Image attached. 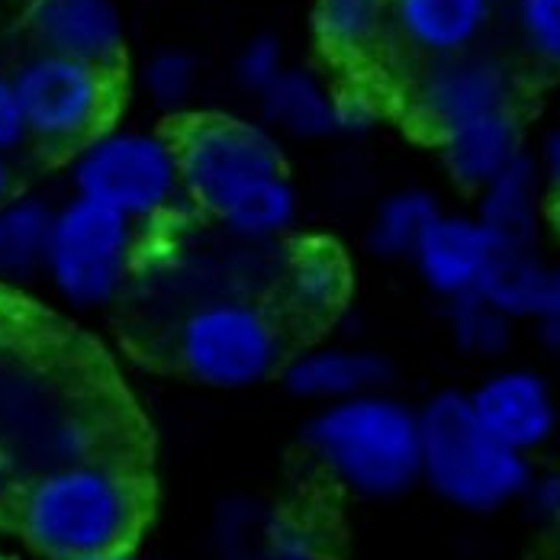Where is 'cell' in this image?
Listing matches in <instances>:
<instances>
[{
  "mask_svg": "<svg viewBox=\"0 0 560 560\" xmlns=\"http://www.w3.org/2000/svg\"><path fill=\"white\" fill-rule=\"evenodd\" d=\"M448 326L454 345L464 354H480V358H497L512 338V319L483 293L451 300Z\"/></svg>",
  "mask_w": 560,
  "mask_h": 560,
  "instance_id": "25",
  "label": "cell"
},
{
  "mask_svg": "<svg viewBox=\"0 0 560 560\" xmlns=\"http://www.w3.org/2000/svg\"><path fill=\"white\" fill-rule=\"evenodd\" d=\"M122 560H129V558H122Z\"/></svg>",
  "mask_w": 560,
  "mask_h": 560,
  "instance_id": "38",
  "label": "cell"
},
{
  "mask_svg": "<svg viewBox=\"0 0 560 560\" xmlns=\"http://www.w3.org/2000/svg\"><path fill=\"white\" fill-rule=\"evenodd\" d=\"M26 23L39 52L78 58L113 74L122 61L126 30L116 0H30Z\"/></svg>",
  "mask_w": 560,
  "mask_h": 560,
  "instance_id": "10",
  "label": "cell"
},
{
  "mask_svg": "<svg viewBox=\"0 0 560 560\" xmlns=\"http://www.w3.org/2000/svg\"><path fill=\"white\" fill-rule=\"evenodd\" d=\"M503 248L477 217L442 213L419 242L412 265L419 278L445 300L480 293Z\"/></svg>",
  "mask_w": 560,
  "mask_h": 560,
  "instance_id": "11",
  "label": "cell"
},
{
  "mask_svg": "<svg viewBox=\"0 0 560 560\" xmlns=\"http://www.w3.org/2000/svg\"><path fill=\"white\" fill-rule=\"evenodd\" d=\"M145 94L155 107L177 110L190 101L197 84V61L180 49H162L145 61L142 68Z\"/></svg>",
  "mask_w": 560,
  "mask_h": 560,
  "instance_id": "26",
  "label": "cell"
},
{
  "mask_svg": "<svg viewBox=\"0 0 560 560\" xmlns=\"http://www.w3.org/2000/svg\"><path fill=\"white\" fill-rule=\"evenodd\" d=\"M10 200V168H7V159L0 155V207Z\"/></svg>",
  "mask_w": 560,
  "mask_h": 560,
  "instance_id": "34",
  "label": "cell"
},
{
  "mask_svg": "<svg viewBox=\"0 0 560 560\" xmlns=\"http://www.w3.org/2000/svg\"><path fill=\"white\" fill-rule=\"evenodd\" d=\"M409 107L432 139H442L464 122L512 110V78L500 58L477 49L435 58L416 74Z\"/></svg>",
  "mask_w": 560,
  "mask_h": 560,
  "instance_id": "9",
  "label": "cell"
},
{
  "mask_svg": "<svg viewBox=\"0 0 560 560\" xmlns=\"http://www.w3.org/2000/svg\"><path fill=\"white\" fill-rule=\"evenodd\" d=\"M287 68L290 65L283 61V49H280L278 39L258 36V39L245 43L242 52L235 56V81L245 91H252L255 97H261Z\"/></svg>",
  "mask_w": 560,
  "mask_h": 560,
  "instance_id": "28",
  "label": "cell"
},
{
  "mask_svg": "<svg viewBox=\"0 0 560 560\" xmlns=\"http://www.w3.org/2000/svg\"><path fill=\"white\" fill-rule=\"evenodd\" d=\"M136 223L110 207L71 197L56 210L46 278L71 306L94 310L113 300L132 265Z\"/></svg>",
  "mask_w": 560,
  "mask_h": 560,
  "instance_id": "7",
  "label": "cell"
},
{
  "mask_svg": "<svg viewBox=\"0 0 560 560\" xmlns=\"http://www.w3.org/2000/svg\"><path fill=\"white\" fill-rule=\"evenodd\" d=\"M223 560H323L313 535L258 503H225L217 518Z\"/></svg>",
  "mask_w": 560,
  "mask_h": 560,
  "instance_id": "15",
  "label": "cell"
},
{
  "mask_svg": "<svg viewBox=\"0 0 560 560\" xmlns=\"http://www.w3.org/2000/svg\"><path fill=\"white\" fill-rule=\"evenodd\" d=\"M139 480L107 460H74L33 477L16 503L23 541L49 560L119 558L139 535Z\"/></svg>",
  "mask_w": 560,
  "mask_h": 560,
  "instance_id": "1",
  "label": "cell"
},
{
  "mask_svg": "<svg viewBox=\"0 0 560 560\" xmlns=\"http://www.w3.org/2000/svg\"><path fill=\"white\" fill-rule=\"evenodd\" d=\"M422 425V480L467 512H493L522 500L532 467L487 432L467 393H435L419 409Z\"/></svg>",
  "mask_w": 560,
  "mask_h": 560,
  "instance_id": "3",
  "label": "cell"
},
{
  "mask_svg": "<svg viewBox=\"0 0 560 560\" xmlns=\"http://www.w3.org/2000/svg\"><path fill=\"white\" fill-rule=\"evenodd\" d=\"M296 220V190L287 174L268 177L232 200L220 213V223L248 242H268L283 235Z\"/></svg>",
  "mask_w": 560,
  "mask_h": 560,
  "instance_id": "24",
  "label": "cell"
},
{
  "mask_svg": "<svg viewBox=\"0 0 560 560\" xmlns=\"http://www.w3.org/2000/svg\"><path fill=\"white\" fill-rule=\"evenodd\" d=\"M522 500L528 503V512L545 522V525H560V474H541L532 477Z\"/></svg>",
  "mask_w": 560,
  "mask_h": 560,
  "instance_id": "30",
  "label": "cell"
},
{
  "mask_svg": "<svg viewBox=\"0 0 560 560\" xmlns=\"http://www.w3.org/2000/svg\"><path fill=\"white\" fill-rule=\"evenodd\" d=\"M515 26L532 56L560 68V0H515Z\"/></svg>",
  "mask_w": 560,
  "mask_h": 560,
  "instance_id": "27",
  "label": "cell"
},
{
  "mask_svg": "<svg viewBox=\"0 0 560 560\" xmlns=\"http://www.w3.org/2000/svg\"><path fill=\"white\" fill-rule=\"evenodd\" d=\"M377 119V110L368 97L361 94H348V97H338V122H341V132H361V129H371Z\"/></svg>",
  "mask_w": 560,
  "mask_h": 560,
  "instance_id": "31",
  "label": "cell"
},
{
  "mask_svg": "<svg viewBox=\"0 0 560 560\" xmlns=\"http://www.w3.org/2000/svg\"><path fill=\"white\" fill-rule=\"evenodd\" d=\"M387 374L390 368L381 354L368 348H351V345L310 348L283 364L287 390L303 399H319L323 406L384 390Z\"/></svg>",
  "mask_w": 560,
  "mask_h": 560,
  "instance_id": "14",
  "label": "cell"
},
{
  "mask_svg": "<svg viewBox=\"0 0 560 560\" xmlns=\"http://www.w3.org/2000/svg\"><path fill=\"white\" fill-rule=\"evenodd\" d=\"M306 445L345 490L368 500H390L422 480L419 412L384 390L323 406Z\"/></svg>",
  "mask_w": 560,
  "mask_h": 560,
  "instance_id": "2",
  "label": "cell"
},
{
  "mask_svg": "<svg viewBox=\"0 0 560 560\" xmlns=\"http://www.w3.org/2000/svg\"><path fill=\"white\" fill-rule=\"evenodd\" d=\"M268 129L296 139H326L341 132L338 97L306 68H287L258 97Z\"/></svg>",
  "mask_w": 560,
  "mask_h": 560,
  "instance_id": "18",
  "label": "cell"
},
{
  "mask_svg": "<svg viewBox=\"0 0 560 560\" xmlns=\"http://www.w3.org/2000/svg\"><path fill=\"white\" fill-rule=\"evenodd\" d=\"M480 293L509 319H555L560 316V265H545L532 252H503Z\"/></svg>",
  "mask_w": 560,
  "mask_h": 560,
  "instance_id": "19",
  "label": "cell"
},
{
  "mask_svg": "<svg viewBox=\"0 0 560 560\" xmlns=\"http://www.w3.org/2000/svg\"><path fill=\"white\" fill-rule=\"evenodd\" d=\"M313 30L332 56H368L390 30V0H316Z\"/></svg>",
  "mask_w": 560,
  "mask_h": 560,
  "instance_id": "21",
  "label": "cell"
},
{
  "mask_svg": "<svg viewBox=\"0 0 560 560\" xmlns=\"http://www.w3.org/2000/svg\"><path fill=\"white\" fill-rule=\"evenodd\" d=\"M470 396L477 419L493 439L518 454L545 445L555 432L558 409L548 384L525 368H505L490 374Z\"/></svg>",
  "mask_w": 560,
  "mask_h": 560,
  "instance_id": "12",
  "label": "cell"
},
{
  "mask_svg": "<svg viewBox=\"0 0 560 560\" xmlns=\"http://www.w3.org/2000/svg\"><path fill=\"white\" fill-rule=\"evenodd\" d=\"M538 338H541L551 351H560V316L538 323Z\"/></svg>",
  "mask_w": 560,
  "mask_h": 560,
  "instance_id": "33",
  "label": "cell"
},
{
  "mask_svg": "<svg viewBox=\"0 0 560 560\" xmlns=\"http://www.w3.org/2000/svg\"><path fill=\"white\" fill-rule=\"evenodd\" d=\"M113 71L78 58L36 52L13 74L33 139L52 149H81L104 132L113 110Z\"/></svg>",
  "mask_w": 560,
  "mask_h": 560,
  "instance_id": "8",
  "label": "cell"
},
{
  "mask_svg": "<svg viewBox=\"0 0 560 560\" xmlns=\"http://www.w3.org/2000/svg\"><path fill=\"white\" fill-rule=\"evenodd\" d=\"M538 184L541 171L525 152L480 190L477 220L490 229L505 255L532 252L535 217H538Z\"/></svg>",
  "mask_w": 560,
  "mask_h": 560,
  "instance_id": "17",
  "label": "cell"
},
{
  "mask_svg": "<svg viewBox=\"0 0 560 560\" xmlns=\"http://www.w3.org/2000/svg\"><path fill=\"white\" fill-rule=\"evenodd\" d=\"M26 136H30V129H26V116L20 107L13 78L0 74V155L16 149Z\"/></svg>",
  "mask_w": 560,
  "mask_h": 560,
  "instance_id": "29",
  "label": "cell"
},
{
  "mask_svg": "<svg viewBox=\"0 0 560 560\" xmlns=\"http://www.w3.org/2000/svg\"><path fill=\"white\" fill-rule=\"evenodd\" d=\"M78 560H122V558H78Z\"/></svg>",
  "mask_w": 560,
  "mask_h": 560,
  "instance_id": "36",
  "label": "cell"
},
{
  "mask_svg": "<svg viewBox=\"0 0 560 560\" xmlns=\"http://www.w3.org/2000/svg\"><path fill=\"white\" fill-rule=\"evenodd\" d=\"M490 16L493 0H390V30L429 61L474 52Z\"/></svg>",
  "mask_w": 560,
  "mask_h": 560,
  "instance_id": "13",
  "label": "cell"
},
{
  "mask_svg": "<svg viewBox=\"0 0 560 560\" xmlns=\"http://www.w3.org/2000/svg\"><path fill=\"white\" fill-rule=\"evenodd\" d=\"M177 358L184 371L217 390L261 384L280 361L275 319L245 300H210L177 326Z\"/></svg>",
  "mask_w": 560,
  "mask_h": 560,
  "instance_id": "6",
  "label": "cell"
},
{
  "mask_svg": "<svg viewBox=\"0 0 560 560\" xmlns=\"http://www.w3.org/2000/svg\"><path fill=\"white\" fill-rule=\"evenodd\" d=\"M78 197L97 200L126 220H155L187 197L177 145L142 129H104L71 162Z\"/></svg>",
  "mask_w": 560,
  "mask_h": 560,
  "instance_id": "4",
  "label": "cell"
},
{
  "mask_svg": "<svg viewBox=\"0 0 560 560\" xmlns=\"http://www.w3.org/2000/svg\"><path fill=\"white\" fill-rule=\"evenodd\" d=\"M442 213L445 210L439 207L435 194L419 190V187L396 190L374 210V220L368 229V245L381 258H409L412 261L419 242L425 238V232Z\"/></svg>",
  "mask_w": 560,
  "mask_h": 560,
  "instance_id": "23",
  "label": "cell"
},
{
  "mask_svg": "<svg viewBox=\"0 0 560 560\" xmlns=\"http://www.w3.org/2000/svg\"><path fill=\"white\" fill-rule=\"evenodd\" d=\"M348 265L336 252V245L316 242L293 255L287 271V293L293 306L306 316L326 319L338 313L348 300Z\"/></svg>",
  "mask_w": 560,
  "mask_h": 560,
  "instance_id": "22",
  "label": "cell"
},
{
  "mask_svg": "<svg viewBox=\"0 0 560 560\" xmlns=\"http://www.w3.org/2000/svg\"><path fill=\"white\" fill-rule=\"evenodd\" d=\"M7 329V303H3V296H0V332Z\"/></svg>",
  "mask_w": 560,
  "mask_h": 560,
  "instance_id": "35",
  "label": "cell"
},
{
  "mask_svg": "<svg viewBox=\"0 0 560 560\" xmlns=\"http://www.w3.org/2000/svg\"><path fill=\"white\" fill-rule=\"evenodd\" d=\"M439 142L442 162L460 187L483 190L522 155V132L512 110L490 113L445 132Z\"/></svg>",
  "mask_w": 560,
  "mask_h": 560,
  "instance_id": "16",
  "label": "cell"
},
{
  "mask_svg": "<svg viewBox=\"0 0 560 560\" xmlns=\"http://www.w3.org/2000/svg\"><path fill=\"white\" fill-rule=\"evenodd\" d=\"M558 220H560V203H558Z\"/></svg>",
  "mask_w": 560,
  "mask_h": 560,
  "instance_id": "37",
  "label": "cell"
},
{
  "mask_svg": "<svg viewBox=\"0 0 560 560\" xmlns=\"http://www.w3.org/2000/svg\"><path fill=\"white\" fill-rule=\"evenodd\" d=\"M56 210L39 197H10L0 207V278L33 280L46 275Z\"/></svg>",
  "mask_w": 560,
  "mask_h": 560,
  "instance_id": "20",
  "label": "cell"
},
{
  "mask_svg": "<svg viewBox=\"0 0 560 560\" xmlns=\"http://www.w3.org/2000/svg\"><path fill=\"white\" fill-rule=\"evenodd\" d=\"M538 171H541V180L558 190L560 197V126L551 129L541 142V155H538Z\"/></svg>",
  "mask_w": 560,
  "mask_h": 560,
  "instance_id": "32",
  "label": "cell"
},
{
  "mask_svg": "<svg viewBox=\"0 0 560 560\" xmlns=\"http://www.w3.org/2000/svg\"><path fill=\"white\" fill-rule=\"evenodd\" d=\"M174 145L187 197L213 217L255 184L283 174L275 132L255 119L197 116L174 136Z\"/></svg>",
  "mask_w": 560,
  "mask_h": 560,
  "instance_id": "5",
  "label": "cell"
}]
</instances>
